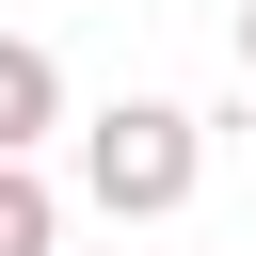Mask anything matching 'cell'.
Returning a JSON list of instances; mask_svg holds the SVG:
<instances>
[{
  "label": "cell",
  "mask_w": 256,
  "mask_h": 256,
  "mask_svg": "<svg viewBox=\"0 0 256 256\" xmlns=\"http://www.w3.org/2000/svg\"><path fill=\"white\" fill-rule=\"evenodd\" d=\"M48 128H64V64H48L32 32H0V160H32Z\"/></svg>",
  "instance_id": "obj_2"
},
{
  "label": "cell",
  "mask_w": 256,
  "mask_h": 256,
  "mask_svg": "<svg viewBox=\"0 0 256 256\" xmlns=\"http://www.w3.org/2000/svg\"><path fill=\"white\" fill-rule=\"evenodd\" d=\"M240 80H256V0H240Z\"/></svg>",
  "instance_id": "obj_4"
},
{
  "label": "cell",
  "mask_w": 256,
  "mask_h": 256,
  "mask_svg": "<svg viewBox=\"0 0 256 256\" xmlns=\"http://www.w3.org/2000/svg\"><path fill=\"white\" fill-rule=\"evenodd\" d=\"M0 256H64V192L32 160H0Z\"/></svg>",
  "instance_id": "obj_3"
},
{
  "label": "cell",
  "mask_w": 256,
  "mask_h": 256,
  "mask_svg": "<svg viewBox=\"0 0 256 256\" xmlns=\"http://www.w3.org/2000/svg\"><path fill=\"white\" fill-rule=\"evenodd\" d=\"M192 176H208V128H192L176 96H112V112L80 128V192H96L112 224H176Z\"/></svg>",
  "instance_id": "obj_1"
}]
</instances>
